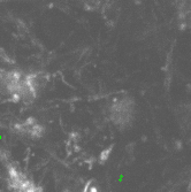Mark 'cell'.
<instances>
[{"mask_svg": "<svg viewBox=\"0 0 191 192\" xmlns=\"http://www.w3.org/2000/svg\"><path fill=\"white\" fill-rule=\"evenodd\" d=\"M42 80L39 74L17 69H0V92L14 102H32Z\"/></svg>", "mask_w": 191, "mask_h": 192, "instance_id": "1", "label": "cell"}, {"mask_svg": "<svg viewBox=\"0 0 191 192\" xmlns=\"http://www.w3.org/2000/svg\"><path fill=\"white\" fill-rule=\"evenodd\" d=\"M6 168V179L9 192H44L40 185L34 182L21 168L11 160L2 158Z\"/></svg>", "mask_w": 191, "mask_h": 192, "instance_id": "2", "label": "cell"}, {"mask_svg": "<svg viewBox=\"0 0 191 192\" xmlns=\"http://www.w3.org/2000/svg\"><path fill=\"white\" fill-rule=\"evenodd\" d=\"M12 130L16 135L24 136L30 139H40L45 134V128L35 117H27L23 121L13 124Z\"/></svg>", "mask_w": 191, "mask_h": 192, "instance_id": "3", "label": "cell"}]
</instances>
